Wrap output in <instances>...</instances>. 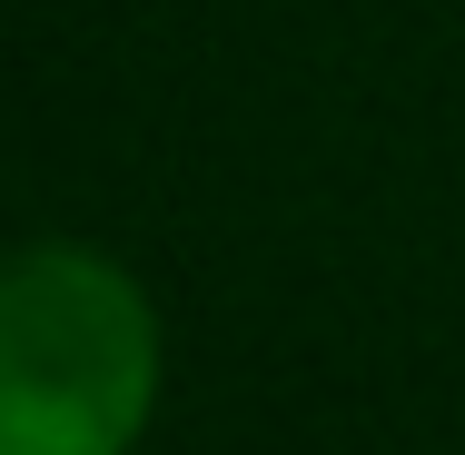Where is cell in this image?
Listing matches in <instances>:
<instances>
[{
  "label": "cell",
  "mask_w": 465,
  "mask_h": 455,
  "mask_svg": "<svg viewBox=\"0 0 465 455\" xmlns=\"http://www.w3.org/2000/svg\"><path fill=\"white\" fill-rule=\"evenodd\" d=\"M159 396V317L99 248L40 238L0 287V455H129Z\"/></svg>",
  "instance_id": "cell-1"
}]
</instances>
